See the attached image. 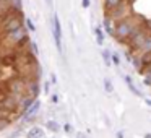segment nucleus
Listing matches in <instances>:
<instances>
[{
  "label": "nucleus",
  "instance_id": "obj_6",
  "mask_svg": "<svg viewBox=\"0 0 151 138\" xmlns=\"http://www.w3.org/2000/svg\"><path fill=\"white\" fill-rule=\"evenodd\" d=\"M0 63L4 67H17L18 65V54H15L13 50L0 55Z\"/></svg>",
  "mask_w": 151,
  "mask_h": 138
},
{
  "label": "nucleus",
  "instance_id": "obj_12",
  "mask_svg": "<svg viewBox=\"0 0 151 138\" xmlns=\"http://www.w3.org/2000/svg\"><path fill=\"white\" fill-rule=\"evenodd\" d=\"M122 2H125V0H104V7L106 10H112V8L119 7Z\"/></svg>",
  "mask_w": 151,
  "mask_h": 138
},
{
  "label": "nucleus",
  "instance_id": "obj_13",
  "mask_svg": "<svg viewBox=\"0 0 151 138\" xmlns=\"http://www.w3.org/2000/svg\"><path fill=\"white\" fill-rule=\"evenodd\" d=\"M42 128H39V127H34V128H31L29 132H28V138H41L42 137Z\"/></svg>",
  "mask_w": 151,
  "mask_h": 138
},
{
  "label": "nucleus",
  "instance_id": "obj_1",
  "mask_svg": "<svg viewBox=\"0 0 151 138\" xmlns=\"http://www.w3.org/2000/svg\"><path fill=\"white\" fill-rule=\"evenodd\" d=\"M135 24L132 23L130 18H124V20H119L115 23V29H114V36L117 37L119 42H125V39H128V36L132 34V31L135 29Z\"/></svg>",
  "mask_w": 151,
  "mask_h": 138
},
{
  "label": "nucleus",
  "instance_id": "obj_15",
  "mask_svg": "<svg viewBox=\"0 0 151 138\" xmlns=\"http://www.w3.org/2000/svg\"><path fill=\"white\" fill-rule=\"evenodd\" d=\"M143 75H145L143 83H145L146 86H151V67H150V68H146V70H145V72H143Z\"/></svg>",
  "mask_w": 151,
  "mask_h": 138
},
{
  "label": "nucleus",
  "instance_id": "obj_4",
  "mask_svg": "<svg viewBox=\"0 0 151 138\" xmlns=\"http://www.w3.org/2000/svg\"><path fill=\"white\" fill-rule=\"evenodd\" d=\"M8 88H10V93L13 96L17 94H23L24 89H26V81H24L23 78H12L10 83H8Z\"/></svg>",
  "mask_w": 151,
  "mask_h": 138
},
{
  "label": "nucleus",
  "instance_id": "obj_5",
  "mask_svg": "<svg viewBox=\"0 0 151 138\" xmlns=\"http://www.w3.org/2000/svg\"><path fill=\"white\" fill-rule=\"evenodd\" d=\"M52 23H54V39H55L57 49L62 50V28H60V21H59V17H57V13H54Z\"/></svg>",
  "mask_w": 151,
  "mask_h": 138
},
{
  "label": "nucleus",
  "instance_id": "obj_29",
  "mask_svg": "<svg viewBox=\"0 0 151 138\" xmlns=\"http://www.w3.org/2000/svg\"><path fill=\"white\" fill-rule=\"evenodd\" d=\"M146 104H148V106H151V99H146Z\"/></svg>",
  "mask_w": 151,
  "mask_h": 138
},
{
  "label": "nucleus",
  "instance_id": "obj_24",
  "mask_svg": "<svg viewBox=\"0 0 151 138\" xmlns=\"http://www.w3.org/2000/svg\"><path fill=\"white\" fill-rule=\"evenodd\" d=\"M112 62H114L115 65H120V57H119L117 54H114V55H112Z\"/></svg>",
  "mask_w": 151,
  "mask_h": 138
},
{
  "label": "nucleus",
  "instance_id": "obj_23",
  "mask_svg": "<svg viewBox=\"0 0 151 138\" xmlns=\"http://www.w3.org/2000/svg\"><path fill=\"white\" fill-rule=\"evenodd\" d=\"M26 28H29V31H34V29H36V28H34V24H33V21H31L29 18L26 20Z\"/></svg>",
  "mask_w": 151,
  "mask_h": 138
},
{
  "label": "nucleus",
  "instance_id": "obj_19",
  "mask_svg": "<svg viewBox=\"0 0 151 138\" xmlns=\"http://www.w3.org/2000/svg\"><path fill=\"white\" fill-rule=\"evenodd\" d=\"M104 26H106V31H107L109 34H114V29H112V26H111V20H109L107 17H106V20H104Z\"/></svg>",
  "mask_w": 151,
  "mask_h": 138
},
{
  "label": "nucleus",
  "instance_id": "obj_14",
  "mask_svg": "<svg viewBox=\"0 0 151 138\" xmlns=\"http://www.w3.org/2000/svg\"><path fill=\"white\" fill-rule=\"evenodd\" d=\"M26 44H29V37H28V36H23L21 39H18L17 42H15V47H17V49H23Z\"/></svg>",
  "mask_w": 151,
  "mask_h": 138
},
{
  "label": "nucleus",
  "instance_id": "obj_31",
  "mask_svg": "<svg viewBox=\"0 0 151 138\" xmlns=\"http://www.w3.org/2000/svg\"><path fill=\"white\" fill-rule=\"evenodd\" d=\"M47 2H49V4H50V2H52V0H47Z\"/></svg>",
  "mask_w": 151,
  "mask_h": 138
},
{
  "label": "nucleus",
  "instance_id": "obj_10",
  "mask_svg": "<svg viewBox=\"0 0 151 138\" xmlns=\"http://www.w3.org/2000/svg\"><path fill=\"white\" fill-rule=\"evenodd\" d=\"M39 106H41V102L37 101V99H34L33 102H31V106L24 111V115H26V119H33L34 117V114H36L37 111H39Z\"/></svg>",
  "mask_w": 151,
  "mask_h": 138
},
{
  "label": "nucleus",
  "instance_id": "obj_22",
  "mask_svg": "<svg viewBox=\"0 0 151 138\" xmlns=\"http://www.w3.org/2000/svg\"><path fill=\"white\" fill-rule=\"evenodd\" d=\"M29 46H31V54H33V55H36V54H37V46L34 42H29Z\"/></svg>",
  "mask_w": 151,
  "mask_h": 138
},
{
  "label": "nucleus",
  "instance_id": "obj_9",
  "mask_svg": "<svg viewBox=\"0 0 151 138\" xmlns=\"http://www.w3.org/2000/svg\"><path fill=\"white\" fill-rule=\"evenodd\" d=\"M138 63H140V68L138 70H140L141 73H143L146 68H150L151 67V52H143V55L138 59Z\"/></svg>",
  "mask_w": 151,
  "mask_h": 138
},
{
  "label": "nucleus",
  "instance_id": "obj_7",
  "mask_svg": "<svg viewBox=\"0 0 151 138\" xmlns=\"http://www.w3.org/2000/svg\"><path fill=\"white\" fill-rule=\"evenodd\" d=\"M20 26H23V21H21V13L13 17L12 20H8L7 23L4 24V33H10V31H15L18 29Z\"/></svg>",
  "mask_w": 151,
  "mask_h": 138
},
{
  "label": "nucleus",
  "instance_id": "obj_20",
  "mask_svg": "<svg viewBox=\"0 0 151 138\" xmlns=\"http://www.w3.org/2000/svg\"><path fill=\"white\" fill-rule=\"evenodd\" d=\"M102 59H104L106 65H111V54H109V50H102Z\"/></svg>",
  "mask_w": 151,
  "mask_h": 138
},
{
  "label": "nucleus",
  "instance_id": "obj_25",
  "mask_svg": "<svg viewBox=\"0 0 151 138\" xmlns=\"http://www.w3.org/2000/svg\"><path fill=\"white\" fill-rule=\"evenodd\" d=\"M63 130H65L67 133H70V132H72V125H70V124H65V125H63Z\"/></svg>",
  "mask_w": 151,
  "mask_h": 138
},
{
  "label": "nucleus",
  "instance_id": "obj_18",
  "mask_svg": "<svg viewBox=\"0 0 151 138\" xmlns=\"http://www.w3.org/2000/svg\"><path fill=\"white\" fill-rule=\"evenodd\" d=\"M104 88H106V91H107V93H112V91H114V86H112V81H111L109 78H106V80H104Z\"/></svg>",
  "mask_w": 151,
  "mask_h": 138
},
{
  "label": "nucleus",
  "instance_id": "obj_3",
  "mask_svg": "<svg viewBox=\"0 0 151 138\" xmlns=\"http://www.w3.org/2000/svg\"><path fill=\"white\" fill-rule=\"evenodd\" d=\"M128 15H130V7H128L125 2H122L119 7H115V8H112V10H109L107 18H109V20L119 21V20H124V18H127Z\"/></svg>",
  "mask_w": 151,
  "mask_h": 138
},
{
  "label": "nucleus",
  "instance_id": "obj_8",
  "mask_svg": "<svg viewBox=\"0 0 151 138\" xmlns=\"http://www.w3.org/2000/svg\"><path fill=\"white\" fill-rule=\"evenodd\" d=\"M5 34H7V39H8V41H10V42L15 46V42H17L18 39H21L23 36H26V31H24V28H23V26H20L18 29L10 31V33H5Z\"/></svg>",
  "mask_w": 151,
  "mask_h": 138
},
{
  "label": "nucleus",
  "instance_id": "obj_21",
  "mask_svg": "<svg viewBox=\"0 0 151 138\" xmlns=\"http://www.w3.org/2000/svg\"><path fill=\"white\" fill-rule=\"evenodd\" d=\"M94 33H96V36H98V44L104 42V36H102V33H101V29H99V28H96Z\"/></svg>",
  "mask_w": 151,
  "mask_h": 138
},
{
  "label": "nucleus",
  "instance_id": "obj_17",
  "mask_svg": "<svg viewBox=\"0 0 151 138\" xmlns=\"http://www.w3.org/2000/svg\"><path fill=\"white\" fill-rule=\"evenodd\" d=\"M141 52H151V36H148L146 42H145V46L141 47Z\"/></svg>",
  "mask_w": 151,
  "mask_h": 138
},
{
  "label": "nucleus",
  "instance_id": "obj_16",
  "mask_svg": "<svg viewBox=\"0 0 151 138\" xmlns=\"http://www.w3.org/2000/svg\"><path fill=\"white\" fill-rule=\"evenodd\" d=\"M46 127L49 128V130H52V132H57V130H59V124H57L55 120H49V122L46 124Z\"/></svg>",
  "mask_w": 151,
  "mask_h": 138
},
{
  "label": "nucleus",
  "instance_id": "obj_28",
  "mask_svg": "<svg viewBox=\"0 0 151 138\" xmlns=\"http://www.w3.org/2000/svg\"><path fill=\"white\" fill-rule=\"evenodd\" d=\"M117 138H124V135H122L120 132H119V133H117Z\"/></svg>",
  "mask_w": 151,
  "mask_h": 138
},
{
  "label": "nucleus",
  "instance_id": "obj_27",
  "mask_svg": "<svg viewBox=\"0 0 151 138\" xmlns=\"http://www.w3.org/2000/svg\"><path fill=\"white\" fill-rule=\"evenodd\" d=\"M83 7H89V0H83Z\"/></svg>",
  "mask_w": 151,
  "mask_h": 138
},
{
  "label": "nucleus",
  "instance_id": "obj_2",
  "mask_svg": "<svg viewBox=\"0 0 151 138\" xmlns=\"http://www.w3.org/2000/svg\"><path fill=\"white\" fill-rule=\"evenodd\" d=\"M128 39H130L132 49L133 50H141V47L145 46V42H146V39H148V33H146L145 28H140V29H138L135 34H132Z\"/></svg>",
  "mask_w": 151,
  "mask_h": 138
},
{
  "label": "nucleus",
  "instance_id": "obj_11",
  "mask_svg": "<svg viewBox=\"0 0 151 138\" xmlns=\"http://www.w3.org/2000/svg\"><path fill=\"white\" fill-rule=\"evenodd\" d=\"M125 83H127V86H128V88H130V91L132 93H133V94L135 96H141V93H140V89H138L137 88V86H135V83L133 81H132V78H130V76H125Z\"/></svg>",
  "mask_w": 151,
  "mask_h": 138
},
{
  "label": "nucleus",
  "instance_id": "obj_30",
  "mask_svg": "<svg viewBox=\"0 0 151 138\" xmlns=\"http://www.w3.org/2000/svg\"><path fill=\"white\" fill-rule=\"evenodd\" d=\"M145 138H151V133H146V135H145Z\"/></svg>",
  "mask_w": 151,
  "mask_h": 138
},
{
  "label": "nucleus",
  "instance_id": "obj_26",
  "mask_svg": "<svg viewBox=\"0 0 151 138\" xmlns=\"http://www.w3.org/2000/svg\"><path fill=\"white\" fill-rule=\"evenodd\" d=\"M50 99H52V102H54V104H57V102H59V96H57V94H54Z\"/></svg>",
  "mask_w": 151,
  "mask_h": 138
}]
</instances>
